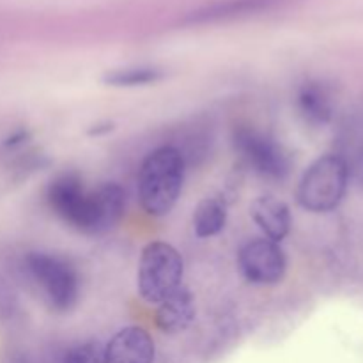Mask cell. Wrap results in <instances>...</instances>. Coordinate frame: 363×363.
Listing matches in <instances>:
<instances>
[{
    "mask_svg": "<svg viewBox=\"0 0 363 363\" xmlns=\"http://www.w3.org/2000/svg\"><path fill=\"white\" fill-rule=\"evenodd\" d=\"M184 156L172 145H163L145 156L138 172V201L151 216L172 211L184 183Z\"/></svg>",
    "mask_w": 363,
    "mask_h": 363,
    "instance_id": "cell-1",
    "label": "cell"
},
{
    "mask_svg": "<svg viewBox=\"0 0 363 363\" xmlns=\"http://www.w3.org/2000/svg\"><path fill=\"white\" fill-rule=\"evenodd\" d=\"M23 269L52 311L67 312L77 305L80 286L67 259L48 252H30L25 255Z\"/></svg>",
    "mask_w": 363,
    "mask_h": 363,
    "instance_id": "cell-2",
    "label": "cell"
},
{
    "mask_svg": "<svg viewBox=\"0 0 363 363\" xmlns=\"http://www.w3.org/2000/svg\"><path fill=\"white\" fill-rule=\"evenodd\" d=\"M350 167L339 155L315 160L298 184L296 197L301 208L312 213H330L342 202L347 190Z\"/></svg>",
    "mask_w": 363,
    "mask_h": 363,
    "instance_id": "cell-3",
    "label": "cell"
},
{
    "mask_svg": "<svg viewBox=\"0 0 363 363\" xmlns=\"http://www.w3.org/2000/svg\"><path fill=\"white\" fill-rule=\"evenodd\" d=\"M184 262L179 252L165 241H152L142 250L138 264V293L147 303H162L183 282Z\"/></svg>",
    "mask_w": 363,
    "mask_h": 363,
    "instance_id": "cell-4",
    "label": "cell"
},
{
    "mask_svg": "<svg viewBox=\"0 0 363 363\" xmlns=\"http://www.w3.org/2000/svg\"><path fill=\"white\" fill-rule=\"evenodd\" d=\"M124 213V191L119 184L105 183L87 190L67 225L78 233L99 236L119 223Z\"/></svg>",
    "mask_w": 363,
    "mask_h": 363,
    "instance_id": "cell-5",
    "label": "cell"
},
{
    "mask_svg": "<svg viewBox=\"0 0 363 363\" xmlns=\"http://www.w3.org/2000/svg\"><path fill=\"white\" fill-rule=\"evenodd\" d=\"M234 147L248 167L273 181H282L291 172V156L282 144L255 128L241 126L234 131Z\"/></svg>",
    "mask_w": 363,
    "mask_h": 363,
    "instance_id": "cell-6",
    "label": "cell"
},
{
    "mask_svg": "<svg viewBox=\"0 0 363 363\" xmlns=\"http://www.w3.org/2000/svg\"><path fill=\"white\" fill-rule=\"evenodd\" d=\"M238 264L245 279L255 286H275L284 279L287 259L279 243L268 238L250 240L241 247Z\"/></svg>",
    "mask_w": 363,
    "mask_h": 363,
    "instance_id": "cell-7",
    "label": "cell"
},
{
    "mask_svg": "<svg viewBox=\"0 0 363 363\" xmlns=\"http://www.w3.org/2000/svg\"><path fill=\"white\" fill-rule=\"evenodd\" d=\"M155 340L140 326H126L103 350V363H155Z\"/></svg>",
    "mask_w": 363,
    "mask_h": 363,
    "instance_id": "cell-8",
    "label": "cell"
},
{
    "mask_svg": "<svg viewBox=\"0 0 363 363\" xmlns=\"http://www.w3.org/2000/svg\"><path fill=\"white\" fill-rule=\"evenodd\" d=\"M296 105L300 116L311 126H326L332 121L335 110L332 89L321 80L305 82L298 89Z\"/></svg>",
    "mask_w": 363,
    "mask_h": 363,
    "instance_id": "cell-9",
    "label": "cell"
},
{
    "mask_svg": "<svg viewBox=\"0 0 363 363\" xmlns=\"http://www.w3.org/2000/svg\"><path fill=\"white\" fill-rule=\"evenodd\" d=\"M250 215L266 238L275 243H280L289 234L293 223L289 206L273 195L255 199L250 206Z\"/></svg>",
    "mask_w": 363,
    "mask_h": 363,
    "instance_id": "cell-10",
    "label": "cell"
},
{
    "mask_svg": "<svg viewBox=\"0 0 363 363\" xmlns=\"http://www.w3.org/2000/svg\"><path fill=\"white\" fill-rule=\"evenodd\" d=\"M195 318L194 294L181 286L176 293L158 303L155 321L163 333H181L191 325Z\"/></svg>",
    "mask_w": 363,
    "mask_h": 363,
    "instance_id": "cell-11",
    "label": "cell"
},
{
    "mask_svg": "<svg viewBox=\"0 0 363 363\" xmlns=\"http://www.w3.org/2000/svg\"><path fill=\"white\" fill-rule=\"evenodd\" d=\"M87 191L84 179L77 172H62L53 177L46 190V201L52 211L64 222H69L74 209Z\"/></svg>",
    "mask_w": 363,
    "mask_h": 363,
    "instance_id": "cell-12",
    "label": "cell"
},
{
    "mask_svg": "<svg viewBox=\"0 0 363 363\" xmlns=\"http://www.w3.org/2000/svg\"><path fill=\"white\" fill-rule=\"evenodd\" d=\"M227 223V202L222 197H206L194 211V230L199 238L216 236Z\"/></svg>",
    "mask_w": 363,
    "mask_h": 363,
    "instance_id": "cell-13",
    "label": "cell"
},
{
    "mask_svg": "<svg viewBox=\"0 0 363 363\" xmlns=\"http://www.w3.org/2000/svg\"><path fill=\"white\" fill-rule=\"evenodd\" d=\"M277 2L279 0H223V2L202 7L201 11L191 14L190 21L201 23V21H216L223 20V18L241 16V14L254 13V11L268 9Z\"/></svg>",
    "mask_w": 363,
    "mask_h": 363,
    "instance_id": "cell-14",
    "label": "cell"
},
{
    "mask_svg": "<svg viewBox=\"0 0 363 363\" xmlns=\"http://www.w3.org/2000/svg\"><path fill=\"white\" fill-rule=\"evenodd\" d=\"M163 78V71L158 67L142 66V67H126V69H116L106 73L103 82L112 87H142V85L156 84Z\"/></svg>",
    "mask_w": 363,
    "mask_h": 363,
    "instance_id": "cell-15",
    "label": "cell"
},
{
    "mask_svg": "<svg viewBox=\"0 0 363 363\" xmlns=\"http://www.w3.org/2000/svg\"><path fill=\"white\" fill-rule=\"evenodd\" d=\"M64 363H103V350L98 342L78 344L66 351Z\"/></svg>",
    "mask_w": 363,
    "mask_h": 363,
    "instance_id": "cell-16",
    "label": "cell"
},
{
    "mask_svg": "<svg viewBox=\"0 0 363 363\" xmlns=\"http://www.w3.org/2000/svg\"><path fill=\"white\" fill-rule=\"evenodd\" d=\"M113 128L112 123H105V124H96L94 128H91L89 130V135H103L106 133V131H110Z\"/></svg>",
    "mask_w": 363,
    "mask_h": 363,
    "instance_id": "cell-17",
    "label": "cell"
}]
</instances>
